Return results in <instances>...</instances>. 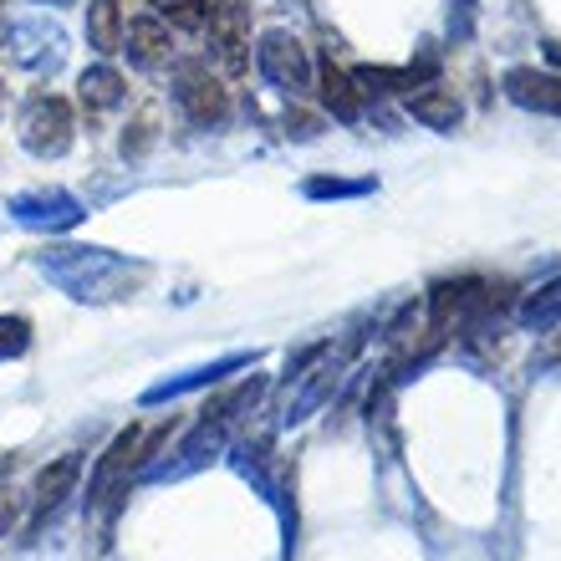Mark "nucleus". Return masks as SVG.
<instances>
[{
  "mask_svg": "<svg viewBox=\"0 0 561 561\" xmlns=\"http://www.w3.org/2000/svg\"><path fill=\"white\" fill-rule=\"evenodd\" d=\"M286 134L291 138H317L322 128H317V113H286Z\"/></svg>",
  "mask_w": 561,
  "mask_h": 561,
  "instance_id": "nucleus-21",
  "label": "nucleus"
},
{
  "mask_svg": "<svg viewBox=\"0 0 561 561\" xmlns=\"http://www.w3.org/2000/svg\"><path fill=\"white\" fill-rule=\"evenodd\" d=\"M0 113H5V88H0Z\"/></svg>",
  "mask_w": 561,
  "mask_h": 561,
  "instance_id": "nucleus-24",
  "label": "nucleus"
},
{
  "mask_svg": "<svg viewBox=\"0 0 561 561\" xmlns=\"http://www.w3.org/2000/svg\"><path fill=\"white\" fill-rule=\"evenodd\" d=\"M77 138V123H72V107L67 98H51V92H36L26 107H21V144L26 153L36 159H61Z\"/></svg>",
  "mask_w": 561,
  "mask_h": 561,
  "instance_id": "nucleus-1",
  "label": "nucleus"
},
{
  "mask_svg": "<svg viewBox=\"0 0 561 561\" xmlns=\"http://www.w3.org/2000/svg\"><path fill=\"white\" fill-rule=\"evenodd\" d=\"M209 46H215V57L230 67V72H240L245 67V46H251V21H245V5L240 0H215V11H209Z\"/></svg>",
  "mask_w": 561,
  "mask_h": 561,
  "instance_id": "nucleus-6",
  "label": "nucleus"
},
{
  "mask_svg": "<svg viewBox=\"0 0 561 561\" xmlns=\"http://www.w3.org/2000/svg\"><path fill=\"white\" fill-rule=\"evenodd\" d=\"M11 209H15V220H21V225H46V230H61V225H77V220H82L77 199H72V194H61V190L21 194Z\"/></svg>",
  "mask_w": 561,
  "mask_h": 561,
  "instance_id": "nucleus-10",
  "label": "nucleus"
},
{
  "mask_svg": "<svg viewBox=\"0 0 561 561\" xmlns=\"http://www.w3.org/2000/svg\"><path fill=\"white\" fill-rule=\"evenodd\" d=\"M174 103L184 107V118H190L194 128H225V118H230V92H225L220 77L209 72V67H199V61L179 67Z\"/></svg>",
  "mask_w": 561,
  "mask_h": 561,
  "instance_id": "nucleus-3",
  "label": "nucleus"
},
{
  "mask_svg": "<svg viewBox=\"0 0 561 561\" xmlns=\"http://www.w3.org/2000/svg\"><path fill=\"white\" fill-rule=\"evenodd\" d=\"M357 88H363V98L368 92H403V88H419V72L414 67H357Z\"/></svg>",
  "mask_w": 561,
  "mask_h": 561,
  "instance_id": "nucleus-18",
  "label": "nucleus"
},
{
  "mask_svg": "<svg viewBox=\"0 0 561 561\" xmlns=\"http://www.w3.org/2000/svg\"><path fill=\"white\" fill-rule=\"evenodd\" d=\"M138 439H144V428L128 424L118 439L107 444V455L98 459V470H92V490H88V505H103L107 495L118 485H128V470H134V455H138Z\"/></svg>",
  "mask_w": 561,
  "mask_h": 561,
  "instance_id": "nucleus-7",
  "label": "nucleus"
},
{
  "mask_svg": "<svg viewBox=\"0 0 561 561\" xmlns=\"http://www.w3.org/2000/svg\"><path fill=\"white\" fill-rule=\"evenodd\" d=\"M153 134H159V128H153V113H138V118L128 123V134H123V159H144Z\"/></svg>",
  "mask_w": 561,
  "mask_h": 561,
  "instance_id": "nucleus-20",
  "label": "nucleus"
},
{
  "mask_svg": "<svg viewBox=\"0 0 561 561\" xmlns=\"http://www.w3.org/2000/svg\"><path fill=\"white\" fill-rule=\"evenodd\" d=\"M317 98H322V107L332 113V118H342V123L363 118V88H357V77L342 72V67H332V61L317 72Z\"/></svg>",
  "mask_w": 561,
  "mask_h": 561,
  "instance_id": "nucleus-11",
  "label": "nucleus"
},
{
  "mask_svg": "<svg viewBox=\"0 0 561 561\" xmlns=\"http://www.w3.org/2000/svg\"><path fill=\"white\" fill-rule=\"evenodd\" d=\"M123 77L113 72V67H88L82 72V82H77V98H82V107H88V118H98V113H113V107L123 103Z\"/></svg>",
  "mask_w": 561,
  "mask_h": 561,
  "instance_id": "nucleus-14",
  "label": "nucleus"
},
{
  "mask_svg": "<svg viewBox=\"0 0 561 561\" xmlns=\"http://www.w3.org/2000/svg\"><path fill=\"white\" fill-rule=\"evenodd\" d=\"M501 92L526 113H541V118H561V77L541 72V67H511L501 77Z\"/></svg>",
  "mask_w": 561,
  "mask_h": 561,
  "instance_id": "nucleus-5",
  "label": "nucleus"
},
{
  "mask_svg": "<svg viewBox=\"0 0 561 561\" xmlns=\"http://www.w3.org/2000/svg\"><path fill=\"white\" fill-rule=\"evenodd\" d=\"M123 42H128L123 51H128V61H134V67H163V61H169V51H174V31H169V21H163V15H138Z\"/></svg>",
  "mask_w": 561,
  "mask_h": 561,
  "instance_id": "nucleus-9",
  "label": "nucleus"
},
{
  "mask_svg": "<svg viewBox=\"0 0 561 561\" xmlns=\"http://www.w3.org/2000/svg\"><path fill=\"white\" fill-rule=\"evenodd\" d=\"M409 113H414L424 128H434V134H455L459 118H465V107H459V98L449 88H419V92H409Z\"/></svg>",
  "mask_w": 561,
  "mask_h": 561,
  "instance_id": "nucleus-12",
  "label": "nucleus"
},
{
  "mask_svg": "<svg viewBox=\"0 0 561 561\" xmlns=\"http://www.w3.org/2000/svg\"><path fill=\"white\" fill-rule=\"evenodd\" d=\"M363 184H342V179H311L307 194H357Z\"/></svg>",
  "mask_w": 561,
  "mask_h": 561,
  "instance_id": "nucleus-22",
  "label": "nucleus"
},
{
  "mask_svg": "<svg viewBox=\"0 0 561 561\" xmlns=\"http://www.w3.org/2000/svg\"><path fill=\"white\" fill-rule=\"evenodd\" d=\"M255 67H261V77L280 92H307L311 82H317V67H311L307 42L291 36V31H266L261 46H255Z\"/></svg>",
  "mask_w": 561,
  "mask_h": 561,
  "instance_id": "nucleus-2",
  "label": "nucleus"
},
{
  "mask_svg": "<svg viewBox=\"0 0 561 561\" xmlns=\"http://www.w3.org/2000/svg\"><path fill=\"white\" fill-rule=\"evenodd\" d=\"M77 474H82V459H77V455L51 459V465L36 474V490H31V505H36V511H31V520H36V526H42L51 511H61V501L77 490Z\"/></svg>",
  "mask_w": 561,
  "mask_h": 561,
  "instance_id": "nucleus-8",
  "label": "nucleus"
},
{
  "mask_svg": "<svg viewBox=\"0 0 561 561\" xmlns=\"http://www.w3.org/2000/svg\"><path fill=\"white\" fill-rule=\"evenodd\" d=\"M88 42L92 51H123V5L118 0H88Z\"/></svg>",
  "mask_w": 561,
  "mask_h": 561,
  "instance_id": "nucleus-15",
  "label": "nucleus"
},
{
  "mask_svg": "<svg viewBox=\"0 0 561 561\" xmlns=\"http://www.w3.org/2000/svg\"><path fill=\"white\" fill-rule=\"evenodd\" d=\"M31 347V322L26 317H0V363L21 357Z\"/></svg>",
  "mask_w": 561,
  "mask_h": 561,
  "instance_id": "nucleus-19",
  "label": "nucleus"
},
{
  "mask_svg": "<svg viewBox=\"0 0 561 561\" xmlns=\"http://www.w3.org/2000/svg\"><path fill=\"white\" fill-rule=\"evenodd\" d=\"M255 399H261V378H251V383H236L230 393H220L215 403H205V409H199V434H220L230 419H240L245 409H255Z\"/></svg>",
  "mask_w": 561,
  "mask_h": 561,
  "instance_id": "nucleus-13",
  "label": "nucleus"
},
{
  "mask_svg": "<svg viewBox=\"0 0 561 561\" xmlns=\"http://www.w3.org/2000/svg\"><path fill=\"white\" fill-rule=\"evenodd\" d=\"M520 322L531 327V332H547V327L561 322V276L547 280V286H536V291L520 301Z\"/></svg>",
  "mask_w": 561,
  "mask_h": 561,
  "instance_id": "nucleus-16",
  "label": "nucleus"
},
{
  "mask_svg": "<svg viewBox=\"0 0 561 561\" xmlns=\"http://www.w3.org/2000/svg\"><path fill=\"white\" fill-rule=\"evenodd\" d=\"M209 11H215V0H153V15H163L169 26H184V31H205Z\"/></svg>",
  "mask_w": 561,
  "mask_h": 561,
  "instance_id": "nucleus-17",
  "label": "nucleus"
},
{
  "mask_svg": "<svg viewBox=\"0 0 561 561\" xmlns=\"http://www.w3.org/2000/svg\"><path fill=\"white\" fill-rule=\"evenodd\" d=\"M42 271L51 280H61L72 296H103V286H98V276H118V261L103 251H82V245H61V251L42 255Z\"/></svg>",
  "mask_w": 561,
  "mask_h": 561,
  "instance_id": "nucleus-4",
  "label": "nucleus"
},
{
  "mask_svg": "<svg viewBox=\"0 0 561 561\" xmlns=\"http://www.w3.org/2000/svg\"><path fill=\"white\" fill-rule=\"evenodd\" d=\"M11 520H15V490L5 485V490H0V536L11 531Z\"/></svg>",
  "mask_w": 561,
  "mask_h": 561,
  "instance_id": "nucleus-23",
  "label": "nucleus"
}]
</instances>
